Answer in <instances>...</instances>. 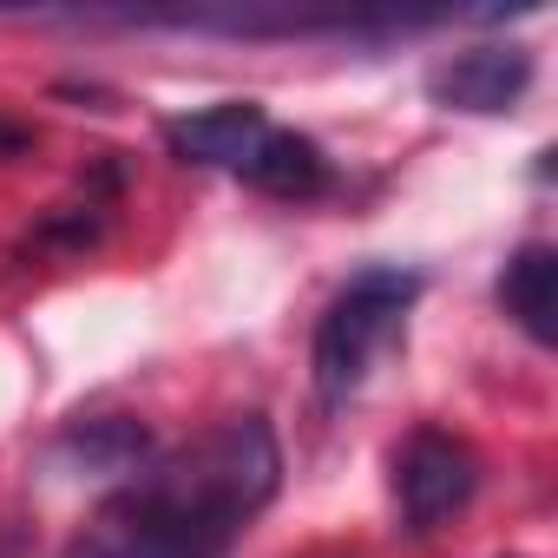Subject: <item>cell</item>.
I'll return each instance as SVG.
<instances>
[{
  "label": "cell",
  "instance_id": "3",
  "mask_svg": "<svg viewBox=\"0 0 558 558\" xmlns=\"http://www.w3.org/2000/svg\"><path fill=\"white\" fill-rule=\"evenodd\" d=\"M473 493H480V460L466 440H453L440 427L408 434V447L395 453V506H401V525L414 538H427L453 512H466Z\"/></svg>",
  "mask_w": 558,
  "mask_h": 558
},
{
  "label": "cell",
  "instance_id": "7",
  "mask_svg": "<svg viewBox=\"0 0 558 558\" xmlns=\"http://www.w3.org/2000/svg\"><path fill=\"white\" fill-rule=\"evenodd\" d=\"M499 310L538 342V349H551L558 342V256H551V243H519L512 250V263L499 269Z\"/></svg>",
  "mask_w": 558,
  "mask_h": 558
},
{
  "label": "cell",
  "instance_id": "4",
  "mask_svg": "<svg viewBox=\"0 0 558 558\" xmlns=\"http://www.w3.org/2000/svg\"><path fill=\"white\" fill-rule=\"evenodd\" d=\"M532 86V53L525 47H466L427 73V99L447 112H512Z\"/></svg>",
  "mask_w": 558,
  "mask_h": 558
},
{
  "label": "cell",
  "instance_id": "9",
  "mask_svg": "<svg viewBox=\"0 0 558 558\" xmlns=\"http://www.w3.org/2000/svg\"><path fill=\"white\" fill-rule=\"evenodd\" d=\"M27 145H34V132H27L21 119H0V158H21Z\"/></svg>",
  "mask_w": 558,
  "mask_h": 558
},
{
  "label": "cell",
  "instance_id": "8",
  "mask_svg": "<svg viewBox=\"0 0 558 558\" xmlns=\"http://www.w3.org/2000/svg\"><path fill=\"white\" fill-rule=\"evenodd\" d=\"M53 453H60V466H73V473L132 480V473L151 460V434H145V421H132V414H93V421H73Z\"/></svg>",
  "mask_w": 558,
  "mask_h": 558
},
{
  "label": "cell",
  "instance_id": "10",
  "mask_svg": "<svg viewBox=\"0 0 558 558\" xmlns=\"http://www.w3.org/2000/svg\"><path fill=\"white\" fill-rule=\"evenodd\" d=\"M0 558H8V538H0Z\"/></svg>",
  "mask_w": 558,
  "mask_h": 558
},
{
  "label": "cell",
  "instance_id": "5",
  "mask_svg": "<svg viewBox=\"0 0 558 558\" xmlns=\"http://www.w3.org/2000/svg\"><path fill=\"white\" fill-rule=\"evenodd\" d=\"M263 138H269V112L256 99H223V106H204V112H184L165 125L171 158L210 165V171H243Z\"/></svg>",
  "mask_w": 558,
  "mask_h": 558
},
{
  "label": "cell",
  "instance_id": "2",
  "mask_svg": "<svg viewBox=\"0 0 558 558\" xmlns=\"http://www.w3.org/2000/svg\"><path fill=\"white\" fill-rule=\"evenodd\" d=\"M414 303H421V269H401V263H368L329 296V310L316 323V349H310L316 395L329 408L368 381V368L388 355V342L401 336Z\"/></svg>",
  "mask_w": 558,
  "mask_h": 558
},
{
  "label": "cell",
  "instance_id": "1",
  "mask_svg": "<svg viewBox=\"0 0 558 558\" xmlns=\"http://www.w3.org/2000/svg\"><path fill=\"white\" fill-rule=\"evenodd\" d=\"M276 486H283L276 427L263 414H230L119 480L66 558H223L276 499Z\"/></svg>",
  "mask_w": 558,
  "mask_h": 558
},
{
  "label": "cell",
  "instance_id": "6",
  "mask_svg": "<svg viewBox=\"0 0 558 558\" xmlns=\"http://www.w3.org/2000/svg\"><path fill=\"white\" fill-rule=\"evenodd\" d=\"M236 178H243L250 191H263V197H283V204H310V197H323V191L336 184V171H329V158H323L316 138L276 132V125H269V138L250 151V165H243Z\"/></svg>",
  "mask_w": 558,
  "mask_h": 558
}]
</instances>
